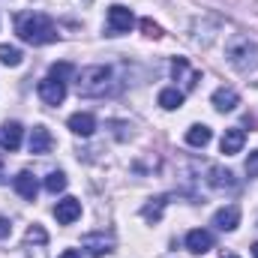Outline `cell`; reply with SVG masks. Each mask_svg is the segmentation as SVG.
Instances as JSON below:
<instances>
[{"mask_svg":"<svg viewBox=\"0 0 258 258\" xmlns=\"http://www.w3.org/2000/svg\"><path fill=\"white\" fill-rule=\"evenodd\" d=\"M210 138H213V132H210V126H204V123H192V126L186 129V144L189 147H207Z\"/></svg>","mask_w":258,"mask_h":258,"instance_id":"17","label":"cell"},{"mask_svg":"<svg viewBox=\"0 0 258 258\" xmlns=\"http://www.w3.org/2000/svg\"><path fill=\"white\" fill-rule=\"evenodd\" d=\"M228 258H237V255H228Z\"/></svg>","mask_w":258,"mask_h":258,"instance_id":"29","label":"cell"},{"mask_svg":"<svg viewBox=\"0 0 258 258\" xmlns=\"http://www.w3.org/2000/svg\"><path fill=\"white\" fill-rule=\"evenodd\" d=\"M186 249H189L192 255H204V252H210V249H213V234L204 231V228H192V231L186 234Z\"/></svg>","mask_w":258,"mask_h":258,"instance_id":"11","label":"cell"},{"mask_svg":"<svg viewBox=\"0 0 258 258\" xmlns=\"http://www.w3.org/2000/svg\"><path fill=\"white\" fill-rule=\"evenodd\" d=\"M75 87H78V96H87V99L108 96L114 90V69L111 66H84L75 75Z\"/></svg>","mask_w":258,"mask_h":258,"instance_id":"2","label":"cell"},{"mask_svg":"<svg viewBox=\"0 0 258 258\" xmlns=\"http://www.w3.org/2000/svg\"><path fill=\"white\" fill-rule=\"evenodd\" d=\"M21 135H24V126L18 120H6L3 129H0V144L6 150H18L21 147Z\"/></svg>","mask_w":258,"mask_h":258,"instance_id":"14","label":"cell"},{"mask_svg":"<svg viewBox=\"0 0 258 258\" xmlns=\"http://www.w3.org/2000/svg\"><path fill=\"white\" fill-rule=\"evenodd\" d=\"M24 243H36V246L48 243V234H45V228H42V225H30V228H27V234H24Z\"/></svg>","mask_w":258,"mask_h":258,"instance_id":"22","label":"cell"},{"mask_svg":"<svg viewBox=\"0 0 258 258\" xmlns=\"http://www.w3.org/2000/svg\"><path fill=\"white\" fill-rule=\"evenodd\" d=\"M12 186H15V192L21 195V198H27V201H33L36 192H39V183H36V177L30 171H18L15 180H12Z\"/></svg>","mask_w":258,"mask_h":258,"instance_id":"15","label":"cell"},{"mask_svg":"<svg viewBox=\"0 0 258 258\" xmlns=\"http://www.w3.org/2000/svg\"><path fill=\"white\" fill-rule=\"evenodd\" d=\"M78 216H81V201H78V198L66 195V198H60V201L54 204V219H57L60 225H72Z\"/></svg>","mask_w":258,"mask_h":258,"instance_id":"6","label":"cell"},{"mask_svg":"<svg viewBox=\"0 0 258 258\" xmlns=\"http://www.w3.org/2000/svg\"><path fill=\"white\" fill-rule=\"evenodd\" d=\"M132 24H135V15H132V9L120 6V3H114V6L108 9V33H111V36L129 33V30H132Z\"/></svg>","mask_w":258,"mask_h":258,"instance_id":"4","label":"cell"},{"mask_svg":"<svg viewBox=\"0 0 258 258\" xmlns=\"http://www.w3.org/2000/svg\"><path fill=\"white\" fill-rule=\"evenodd\" d=\"M9 231H12L9 219H6V216H0V240H3V237H9Z\"/></svg>","mask_w":258,"mask_h":258,"instance_id":"26","label":"cell"},{"mask_svg":"<svg viewBox=\"0 0 258 258\" xmlns=\"http://www.w3.org/2000/svg\"><path fill=\"white\" fill-rule=\"evenodd\" d=\"M69 129H72V135L90 138V135L96 132V117H93L90 111H78V114H72V117H69Z\"/></svg>","mask_w":258,"mask_h":258,"instance_id":"13","label":"cell"},{"mask_svg":"<svg viewBox=\"0 0 258 258\" xmlns=\"http://www.w3.org/2000/svg\"><path fill=\"white\" fill-rule=\"evenodd\" d=\"M48 75H51V78H60V81H66V78L72 75V63H51Z\"/></svg>","mask_w":258,"mask_h":258,"instance_id":"24","label":"cell"},{"mask_svg":"<svg viewBox=\"0 0 258 258\" xmlns=\"http://www.w3.org/2000/svg\"><path fill=\"white\" fill-rule=\"evenodd\" d=\"M165 204H168V198H165V195H156V198H150V201L141 207V216H144L147 222H159V219H162Z\"/></svg>","mask_w":258,"mask_h":258,"instance_id":"18","label":"cell"},{"mask_svg":"<svg viewBox=\"0 0 258 258\" xmlns=\"http://www.w3.org/2000/svg\"><path fill=\"white\" fill-rule=\"evenodd\" d=\"M159 105H162L165 111H177V108L183 105V90H177V87L159 90Z\"/></svg>","mask_w":258,"mask_h":258,"instance_id":"19","label":"cell"},{"mask_svg":"<svg viewBox=\"0 0 258 258\" xmlns=\"http://www.w3.org/2000/svg\"><path fill=\"white\" fill-rule=\"evenodd\" d=\"M210 102H213V108L216 111H234L237 105H240V96H237V90L234 87H216L213 90V96H210Z\"/></svg>","mask_w":258,"mask_h":258,"instance_id":"8","label":"cell"},{"mask_svg":"<svg viewBox=\"0 0 258 258\" xmlns=\"http://www.w3.org/2000/svg\"><path fill=\"white\" fill-rule=\"evenodd\" d=\"M213 225H216L219 231H234V228L240 225V207H237V204H228V207L216 210V213H213Z\"/></svg>","mask_w":258,"mask_h":258,"instance_id":"12","label":"cell"},{"mask_svg":"<svg viewBox=\"0 0 258 258\" xmlns=\"http://www.w3.org/2000/svg\"><path fill=\"white\" fill-rule=\"evenodd\" d=\"M0 183H3V177H0Z\"/></svg>","mask_w":258,"mask_h":258,"instance_id":"30","label":"cell"},{"mask_svg":"<svg viewBox=\"0 0 258 258\" xmlns=\"http://www.w3.org/2000/svg\"><path fill=\"white\" fill-rule=\"evenodd\" d=\"M246 174H249V177H258V150H252V153L246 156Z\"/></svg>","mask_w":258,"mask_h":258,"instance_id":"25","label":"cell"},{"mask_svg":"<svg viewBox=\"0 0 258 258\" xmlns=\"http://www.w3.org/2000/svg\"><path fill=\"white\" fill-rule=\"evenodd\" d=\"M15 33H18L27 45H48V42H57V39H60L57 24H54L48 15H42V12H24V15H18Z\"/></svg>","mask_w":258,"mask_h":258,"instance_id":"1","label":"cell"},{"mask_svg":"<svg viewBox=\"0 0 258 258\" xmlns=\"http://www.w3.org/2000/svg\"><path fill=\"white\" fill-rule=\"evenodd\" d=\"M228 63L240 72H249L258 66V45L246 36H234L228 42Z\"/></svg>","mask_w":258,"mask_h":258,"instance_id":"3","label":"cell"},{"mask_svg":"<svg viewBox=\"0 0 258 258\" xmlns=\"http://www.w3.org/2000/svg\"><path fill=\"white\" fill-rule=\"evenodd\" d=\"M39 99L45 102V105H60L66 99V81L60 78H51V75H45L42 81H39Z\"/></svg>","mask_w":258,"mask_h":258,"instance_id":"5","label":"cell"},{"mask_svg":"<svg viewBox=\"0 0 258 258\" xmlns=\"http://www.w3.org/2000/svg\"><path fill=\"white\" fill-rule=\"evenodd\" d=\"M81 246H84V249H90L93 255H108V252L114 249V240H111V237H105V234H87V237L81 240Z\"/></svg>","mask_w":258,"mask_h":258,"instance_id":"16","label":"cell"},{"mask_svg":"<svg viewBox=\"0 0 258 258\" xmlns=\"http://www.w3.org/2000/svg\"><path fill=\"white\" fill-rule=\"evenodd\" d=\"M45 189H48L51 195L63 192L66 189V174L63 171H48V177H45Z\"/></svg>","mask_w":258,"mask_h":258,"instance_id":"21","label":"cell"},{"mask_svg":"<svg viewBox=\"0 0 258 258\" xmlns=\"http://www.w3.org/2000/svg\"><path fill=\"white\" fill-rule=\"evenodd\" d=\"M21 60H24L21 48H15V45H0V63L3 66H21Z\"/></svg>","mask_w":258,"mask_h":258,"instance_id":"20","label":"cell"},{"mask_svg":"<svg viewBox=\"0 0 258 258\" xmlns=\"http://www.w3.org/2000/svg\"><path fill=\"white\" fill-rule=\"evenodd\" d=\"M243 144H246V132L240 126H231V129H225V135H222V141H219V150H222L225 156H234V153L243 150Z\"/></svg>","mask_w":258,"mask_h":258,"instance_id":"10","label":"cell"},{"mask_svg":"<svg viewBox=\"0 0 258 258\" xmlns=\"http://www.w3.org/2000/svg\"><path fill=\"white\" fill-rule=\"evenodd\" d=\"M141 30H144V36H150V39H159V36H162V27H159L153 18H141Z\"/></svg>","mask_w":258,"mask_h":258,"instance_id":"23","label":"cell"},{"mask_svg":"<svg viewBox=\"0 0 258 258\" xmlns=\"http://www.w3.org/2000/svg\"><path fill=\"white\" fill-rule=\"evenodd\" d=\"M252 255L258 258V240H255V243H252Z\"/></svg>","mask_w":258,"mask_h":258,"instance_id":"28","label":"cell"},{"mask_svg":"<svg viewBox=\"0 0 258 258\" xmlns=\"http://www.w3.org/2000/svg\"><path fill=\"white\" fill-rule=\"evenodd\" d=\"M27 147H30V153L45 156V153H51L54 138H51V132H48L45 126H33V129H30V141H27Z\"/></svg>","mask_w":258,"mask_h":258,"instance_id":"7","label":"cell"},{"mask_svg":"<svg viewBox=\"0 0 258 258\" xmlns=\"http://www.w3.org/2000/svg\"><path fill=\"white\" fill-rule=\"evenodd\" d=\"M57 258H81V252H78V249H63Z\"/></svg>","mask_w":258,"mask_h":258,"instance_id":"27","label":"cell"},{"mask_svg":"<svg viewBox=\"0 0 258 258\" xmlns=\"http://www.w3.org/2000/svg\"><path fill=\"white\" fill-rule=\"evenodd\" d=\"M207 183L213 186V189H228V192H234L237 189V180H234V174L228 171V168H222V165H210V171H207Z\"/></svg>","mask_w":258,"mask_h":258,"instance_id":"9","label":"cell"}]
</instances>
